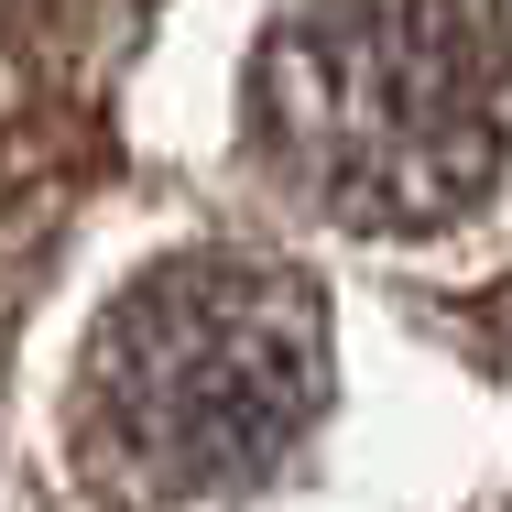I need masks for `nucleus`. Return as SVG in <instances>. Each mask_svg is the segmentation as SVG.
<instances>
[{
  "label": "nucleus",
  "mask_w": 512,
  "mask_h": 512,
  "mask_svg": "<svg viewBox=\"0 0 512 512\" xmlns=\"http://www.w3.org/2000/svg\"><path fill=\"white\" fill-rule=\"evenodd\" d=\"M491 512H512V502H491Z\"/></svg>",
  "instance_id": "7ed1b4c3"
},
{
  "label": "nucleus",
  "mask_w": 512,
  "mask_h": 512,
  "mask_svg": "<svg viewBox=\"0 0 512 512\" xmlns=\"http://www.w3.org/2000/svg\"><path fill=\"white\" fill-rule=\"evenodd\" d=\"M327 414V306L273 251H175L109 295L66 393V458L120 512L262 491Z\"/></svg>",
  "instance_id": "f257e3e1"
},
{
  "label": "nucleus",
  "mask_w": 512,
  "mask_h": 512,
  "mask_svg": "<svg viewBox=\"0 0 512 512\" xmlns=\"http://www.w3.org/2000/svg\"><path fill=\"white\" fill-rule=\"evenodd\" d=\"M262 164L338 229L414 240L491 197L512 66L491 0H306L251 55Z\"/></svg>",
  "instance_id": "f03ea898"
}]
</instances>
